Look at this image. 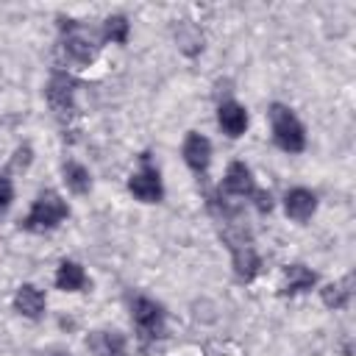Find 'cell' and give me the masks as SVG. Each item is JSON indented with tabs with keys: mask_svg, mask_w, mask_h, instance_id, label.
Returning a JSON list of instances; mask_svg holds the SVG:
<instances>
[{
	"mask_svg": "<svg viewBox=\"0 0 356 356\" xmlns=\"http://www.w3.org/2000/svg\"><path fill=\"white\" fill-rule=\"evenodd\" d=\"M222 222H225V225H222V239H225V245H228V250H231L236 278H239V281H253V278L259 275L261 259H259V253H256V248H253V242H250V234H248L242 225H236V220H228V217H225Z\"/></svg>",
	"mask_w": 356,
	"mask_h": 356,
	"instance_id": "cell-1",
	"label": "cell"
},
{
	"mask_svg": "<svg viewBox=\"0 0 356 356\" xmlns=\"http://www.w3.org/2000/svg\"><path fill=\"white\" fill-rule=\"evenodd\" d=\"M67 214H70V206L64 203V197L53 189H44V192L36 195L31 211L22 220V228L31 231V234H44V231L58 228L67 220Z\"/></svg>",
	"mask_w": 356,
	"mask_h": 356,
	"instance_id": "cell-2",
	"label": "cell"
},
{
	"mask_svg": "<svg viewBox=\"0 0 356 356\" xmlns=\"http://www.w3.org/2000/svg\"><path fill=\"white\" fill-rule=\"evenodd\" d=\"M220 192H222L225 197H250V200H256V209H259V211H270V209H273L270 192H264V189L256 186L253 172H250V167H248L245 161H231V164H228Z\"/></svg>",
	"mask_w": 356,
	"mask_h": 356,
	"instance_id": "cell-3",
	"label": "cell"
},
{
	"mask_svg": "<svg viewBox=\"0 0 356 356\" xmlns=\"http://www.w3.org/2000/svg\"><path fill=\"white\" fill-rule=\"evenodd\" d=\"M270 125H273V139L284 153H300L306 147L303 122L284 103H273L270 106Z\"/></svg>",
	"mask_w": 356,
	"mask_h": 356,
	"instance_id": "cell-4",
	"label": "cell"
},
{
	"mask_svg": "<svg viewBox=\"0 0 356 356\" xmlns=\"http://www.w3.org/2000/svg\"><path fill=\"white\" fill-rule=\"evenodd\" d=\"M131 320H134V328H136V334H139L142 342L161 339L164 331H167L161 303H156V300H150L145 295H136L131 300Z\"/></svg>",
	"mask_w": 356,
	"mask_h": 356,
	"instance_id": "cell-5",
	"label": "cell"
},
{
	"mask_svg": "<svg viewBox=\"0 0 356 356\" xmlns=\"http://www.w3.org/2000/svg\"><path fill=\"white\" fill-rule=\"evenodd\" d=\"M128 192L142 203H159L164 197V184H161L156 164L150 161V153H142L139 170L128 178Z\"/></svg>",
	"mask_w": 356,
	"mask_h": 356,
	"instance_id": "cell-6",
	"label": "cell"
},
{
	"mask_svg": "<svg viewBox=\"0 0 356 356\" xmlns=\"http://www.w3.org/2000/svg\"><path fill=\"white\" fill-rule=\"evenodd\" d=\"M75 89H78V83L67 72H53V78L47 83V103L56 111V117L75 114Z\"/></svg>",
	"mask_w": 356,
	"mask_h": 356,
	"instance_id": "cell-7",
	"label": "cell"
},
{
	"mask_svg": "<svg viewBox=\"0 0 356 356\" xmlns=\"http://www.w3.org/2000/svg\"><path fill=\"white\" fill-rule=\"evenodd\" d=\"M61 47H64L67 58H70V61H75V64H81V67L92 64V61H95V56H97V44L92 42V36H89L86 31L75 28V25H70V31H67V36H64Z\"/></svg>",
	"mask_w": 356,
	"mask_h": 356,
	"instance_id": "cell-8",
	"label": "cell"
},
{
	"mask_svg": "<svg viewBox=\"0 0 356 356\" xmlns=\"http://www.w3.org/2000/svg\"><path fill=\"white\" fill-rule=\"evenodd\" d=\"M181 153H184L186 167H189L192 172H197V175H203V172L209 170V164H211V142H209L203 134H197V131H189V134H186Z\"/></svg>",
	"mask_w": 356,
	"mask_h": 356,
	"instance_id": "cell-9",
	"label": "cell"
},
{
	"mask_svg": "<svg viewBox=\"0 0 356 356\" xmlns=\"http://www.w3.org/2000/svg\"><path fill=\"white\" fill-rule=\"evenodd\" d=\"M284 211H286L289 220L306 222V220L317 211V195H314L312 189H306V186H295V189H289L286 197H284Z\"/></svg>",
	"mask_w": 356,
	"mask_h": 356,
	"instance_id": "cell-10",
	"label": "cell"
},
{
	"mask_svg": "<svg viewBox=\"0 0 356 356\" xmlns=\"http://www.w3.org/2000/svg\"><path fill=\"white\" fill-rule=\"evenodd\" d=\"M217 122H220V128H222L225 136L236 139V136H242L245 128H248V111H245V106H239L236 100H225V103H220V108H217Z\"/></svg>",
	"mask_w": 356,
	"mask_h": 356,
	"instance_id": "cell-11",
	"label": "cell"
},
{
	"mask_svg": "<svg viewBox=\"0 0 356 356\" xmlns=\"http://www.w3.org/2000/svg\"><path fill=\"white\" fill-rule=\"evenodd\" d=\"M86 345H89V350L95 356H125V348H128V342H125V337L120 331H106V328L103 331H92Z\"/></svg>",
	"mask_w": 356,
	"mask_h": 356,
	"instance_id": "cell-12",
	"label": "cell"
},
{
	"mask_svg": "<svg viewBox=\"0 0 356 356\" xmlns=\"http://www.w3.org/2000/svg\"><path fill=\"white\" fill-rule=\"evenodd\" d=\"M314 284H317V273L309 270L306 264H286L284 267V284H281L284 295H300V292L312 289Z\"/></svg>",
	"mask_w": 356,
	"mask_h": 356,
	"instance_id": "cell-13",
	"label": "cell"
},
{
	"mask_svg": "<svg viewBox=\"0 0 356 356\" xmlns=\"http://www.w3.org/2000/svg\"><path fill=\"white\" fill-rule=\"evenodd\" d=\"M14 309L22 317H28V320H39L44 314V295H42V289H36L33 284H22L17 289V295H14Z\"/></svg>",
	"mask_w": 356,
	"mask_h": 356,
	"instance_id": "cell-14",
	"label": "cell"
},
{
	"mask_svg": "<svg viewBox=\"0 0 356 356\" xmlns=\"http://www.w3.org/2000/svg\"><path fill=\"white\" fill-rule=\"evenodd\" d=\"M56 286L64 289V292H83L89 286V275L78 261L64 259L56 270Z\"/></svg>",
	"mask_w": 356,
	"mask_h": 356,
	"instance_id": "cell-15",
	"label": "cell"
},
{
	"mask_svg": "<svg viewBox=\"0 0 356 356\" xmlns=\"http://www.w3.org/2000/svg\"><path fill=\"white\" fill-rule=\"evenodd\" d=\"M350 286H353V275H345L342 281L325 284V286L320 289L323 303H325L328 309H345V306H348V300H350V292H353Z\"/></svg>",
	"mask_w": 356,
	"mask_h": 356,
	"instance_id": "cell-16",
	"label": "cell"
},
{
	"mask_svg": "<svg viewBox=\"0 0 356 356\" xmlns=\"http://www.w3.org/2000/svg\"><path fill=\"white\" fill-rule=\"evenodd\" d=\"M61 175H64L67 189H70V192H75V195H86V192H89V186H92L89 170H86L83 164H78V161H64Z\"/></svg>",
	"mask_w": 356,
	"mask_h": 356,
	"instance_id": "cell-17",
	"label": "cell"
},
{
	"mask_svg": "<svg viewBox=\"0 0 356 356\" xmlns=\"http://www.w3.org/2000/svg\"><path fill=\"white\" fill-rule=\"evenodd\" d=\"M128 31H131V25H128V19H125L122 14L108 17L106 25H103L106 42H114V44H125V42H128Z\"/></svg>",
	"mask_w": 356,
	"mask_h": 356,
	"instance_id": "cell-18",
	"label": "cell"
},
{
	"mask_svg": "<svg viewBox=\"0 0 356 356\" xmlns=\"http://www.w3.org/2000/svg\"><path fill=\"white\" fill-rule=\"evenodd\" d=\"M11 200H14V184H11V178L6 172H0V217L8 211Z\"/></svg>",
	"mask_w": 356,
	"mask_h": 356,
	"instance_id": "cell-19",
	"label": "cell"
}]
</instances>
